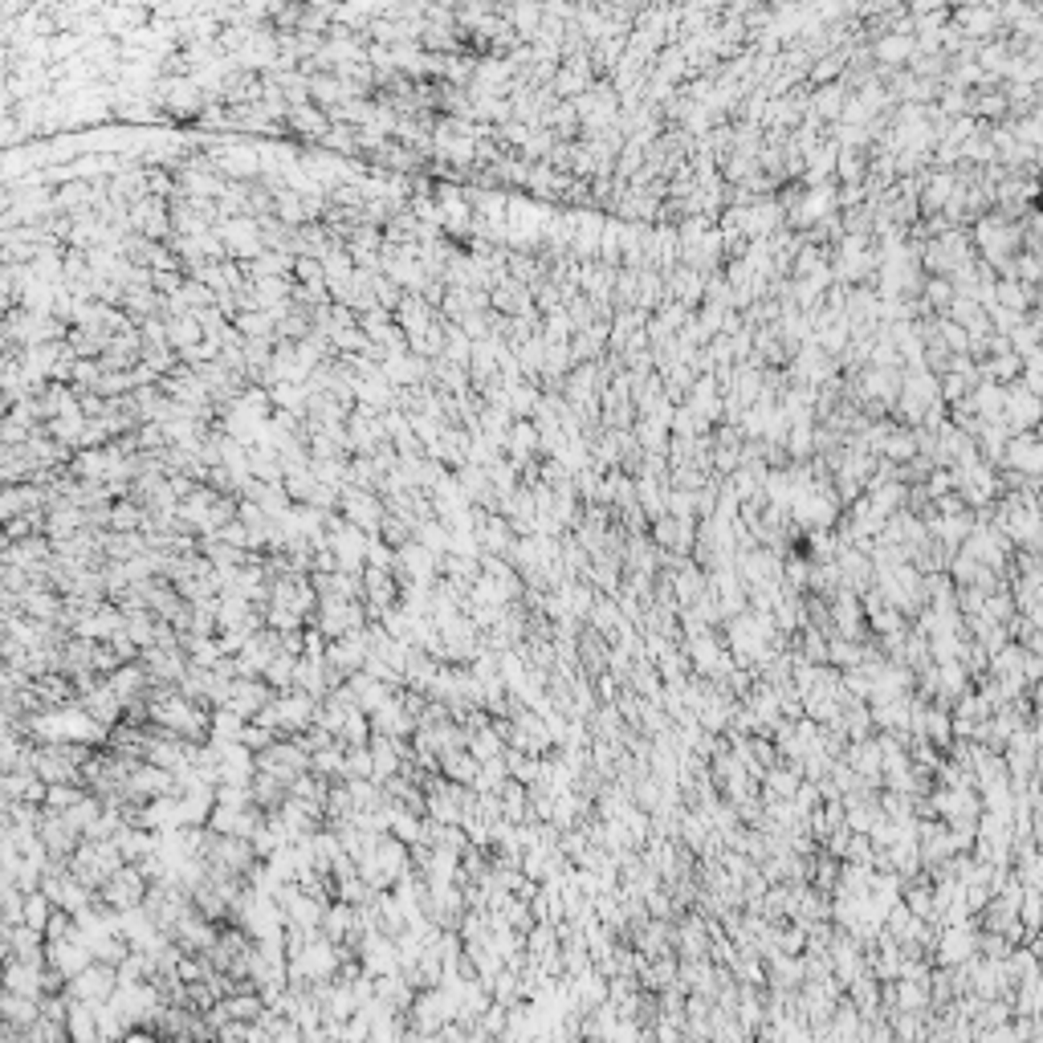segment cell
Wrapping results in <instances>:
<instances>
[{
    "mask_svg": "<svg viewBox=\"0 0 1043 1043\" xmlns=\"http://www.w3.org/2000/svg\"><path fill=\"white\" fill-rule=\"evenodd\" d=\"M343 514L354 530H375L384 522V506L371 497V489H343Z\"/></svg>",
    "mask_w": 1043,
    "mask_h": 1043,
    "instance_id": "1",
    "label": "cell"
},
{
    "mask_svg": "<svg viewBox=\"0 0 1043 1043\" xmlns=\"http://www.w3.org/2000/svg\"><path fill=\"white\" fill-rule=\"evenodd\" d=\"M1007 465H1011V469H1024L1027 477H1035V469H1039V448H1035V436L1031 432L1011 436V445H1007Z\"/></svg>",
    "mask_w": 1043,
    "mask_h": 1043,
    "instance_id": "2",
    "label": "cell"
},
{
    "mask_svg": "<svg viewBox=\"0 0 1043 1043\" xmlns=\"http://www.w3.org/2000/svg\"><path fill=\"white\" fill-rule=\"evenodd\" d=\"M290 127H298V131H306V135H318V139H323V135L331 131L326 114H323V111H315L310 102H306V106H290Z\"/></svg>",
    "mask_w": 1043,
    "mask_h": 1043,
    "instance_id": "3",
    "label": "cell"
},
{
    "mask_svg": "<svg viewBox=\"0 0 1043 1043\" xmlns=\"http://www.w3.org/2000/svg\"><path fill=\"white\" fill-rule=\"evenodd\" d=\"M114 530H135L147 522V514H143L139 506H131V502H119V506H111V518H106Z\"/></svg>",
    "mask_w": 1043,
    "mask_h": 1043,
    "instance_id": "4",
    "label": "cell"
},
{
    "mask_svg": "<svg viewBox=\"0 0 1043 1043\" xmlns=\"http://www.w3.org/2000/svg\"><path fill=\"white\" fill-rule=\"evenodd\" d=\"M840 175H844V180H852V183L860 180V175H864V160H860V152H844V155H840Z\"/></svg>",
    "mask_w": 1043,
    "mask_h": 1043,
    "instance_id": "5",
    "label": "cell"
},
{
    "mask_svg": "<svg viewBox=\"0 0 1043 1043\" xmlns=\"http://www.w3.org/2000/svg\"><path fill=\"white\" fill-rule=\"evenodd\" d=\"M41 922H45V897H29V901H25V925L37 930Z\"/></svg>",
    "mask_w": 1043,
    "mask_h": 1043,
    "instance_id": "6",
    "label": "cell"
},
{
    "mask_svg": "<svg viewBox=\"0 0 1043 1043\" xmlns=\"http://www.w3.org/2000/svg\"><path fill=\"white\" fill-rule=\"evenodd\" d=\"M820 111L823 114H836V86H828V90L820 94Z\"/></svg>",
    "mask_w": 1043,
    "mask_h": 1043,
    "instance_id": "7",
    "label": "cell"
}]
</instances>
